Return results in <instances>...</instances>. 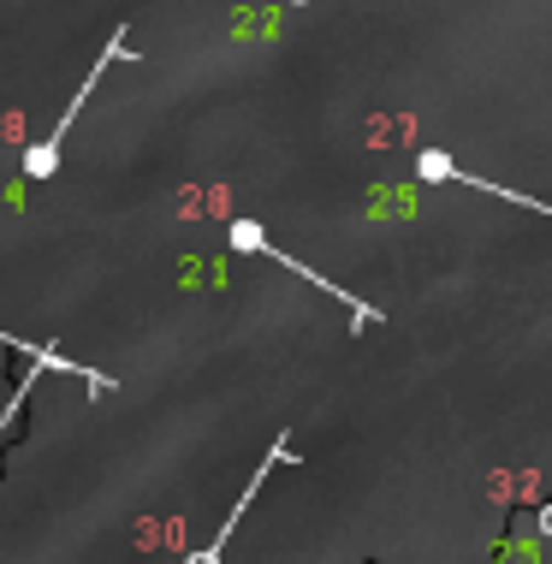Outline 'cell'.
<instances>
[{"mask_svg": "<svg viewBox=\"0 0 552 564\" xmlns=\"http://www.w3.org/2000/svg\"><path fill=\"white\" fill-rule=\"evenodd\" d=\"M416 173L427 178V185H464L475 196H499V203H511V208H529V215H541L552 226V203L546 196H523V191H511V185H494V178H481V173H464L446 149H422L416 155Z\"/></svg>", "mask_w": 552, "mask_h": 564, "instance_id": "4", "label": "cell"}, {"mask_svg": "<svg viewBox=\"0 0 552 564\" xmlns=\"http://www.w3.org/2000/svg\"><path fill=\"white\" fill-rule=\"evenodd\" d=\"M226 243H232L238 256H268V262H280L285 273H297V280H310L315 292H327L333 303H345V310H350V322H357V327L380 322V310H375V303H362L357 292H345V285H333L327 273H315V268H303L297 256H285V243H273V238H268V226H256V220H232V226H226Z\"/></svg>", "mask_w": 552, "mask_h": 564, "instance_id": "2", "label": "cell"}, {"mask_svg": "<svg viewBox=\"0 0 552 564\" xmlns=\"http://www.w3.org/2000/svg\"><path fill=\"white\" fill-rule=\"evenodd\" d=\"M119 59H137V54H131V30H126V24H119V30H113V36H107V48L96 54V66H89V72H84V84H78V96H72V101H66V113H59V119H54V131H48V137H36V143H30V149H24V161H19V166H24V178H54V166H59V143H66V131H72V126H78V113H84V101H89V96H96V84H101V72H107V66H119Z\"/></svg>", "mask_w": 552, "mask_h": 564, "instance_id": "1", "label": "cell"}, {"mask_svg": "<svg viewBox=\"0 0 552 564\" xmlns=\"http://www.w3.org/2000/svg\"><path fill=\"white\" fill-rule=\"evenodd\" d=\"M280 464H297V452H291V440H285V434H280V440H273V446H268L262 469H256V476H250V487H243V494H238V506L226 511V529H220V535H214V541L203 546V553H191V558H184V564H220V558H226V541L238 535L243 511L256 506V494H262V481H268V476H273V469H280Z\"/></svg>", "mask_w": 552, "mask_h": 564, "instance_id": "5", "label": "cell"}, {"mask_svg": "<svg viewBox=\"0 0 552 564\" xmlns=\"http://www.w3.org/2000/svg\"><path fill=\"white\" fill-rule=\"evenodd\" d=\"M285 7H310V0H285Z\"/></svg>", "mask_w": 552, "mask_h": 564, "instance_id": "7", "label": "cell"}, {"mask_svg": "<svg viewBox=\"0 0 552 564\" xmlns=\"http://www.w3.org/2000/svg\"><path fill=\"white\" fill-rule=\"evenodd\" d=\"M0 345H12V350H24V357H30V375L19 380V387H12V399L0 404V440H7V429H12V416H19V410H24V399H30V387H36L42 375H78L84 387H89V399H107V392L119 387L113 375L78 369V362H72V357H59L54 345H30V339H12V333H0Z\"/></svg>", "mask_w": 552, "mask_h": 564, "instance_id": "3", "label": "cell"}, {"mask_svg": "<svg viewBox=\"0 0 552 564\" xmlns=\"http://www.w3.org/2000/svg\"><path fill=\"white\" fill-rule=\"evenodd\" d=\"M534 529H541V535L552 541V506H541V511H534Z\"/></svg>", "mask_w": 552, "mask_h": 564, "instance_id": "6", "label": "cell"}]
</instances>
